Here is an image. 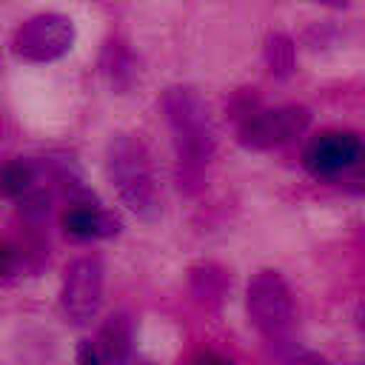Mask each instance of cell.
I'll use <instances>...</instances> for the list:
<instances>
[{"mask_svg":"<svg viewBox=\"0 0 365 365\" xmlns=\"http://www.w3.org/2000/svg\"><path fill=\"white\" fill-rule=\"evenodd\" d=\"M165 123L174 137L177 163H180V188H194L214 157V125L202 97L188 86H171L163 94Z\"/></svg>","mask_w":365,"mask_h":365,"instance_id":"cell-1","label":"cell"},{"mask_svg":"<svg viewBox=\"0 0 365 365\" xmlns=\"http://www.w3.org/2000/svg\"><path fill=\"white\" fill-rule=\"evenodd\" d=\"M106 177L120 202L140 220L160 217V191L148 148L131 134H114L106 145Z\"/></svg>","mask_w":365,"mask_h":365,"instance_id":"cell-2","label":"cell"},{"mask_svg":"<svg viewBox=\"0 0 365 365\" xmlns=\"http://www.w3.org/2000/svg\"><path fill=\"white\" fill-rule=\"evenodd\" d=\"M245 308L254 322V328L274 345L291 342V328H294V299L288 282L279 277V271L262 268L251 277L248 291H245Z\"/></svg>","mask_w":365,"mask_h":365,"instance_id":"cell-3","label":"cell"},{"mask_svg":"<svg viewBox=\"0 0 365 365\" xmlns=\"http://www.w3.org/2000/svg\"><path fill=\"white\" fill-rule=\"evenodd\" d=\"M74 43V23L66 14L46 11L29 17L11 40L14 57L26 63H54L60 60Z\"/></svg>","mask_w":365,"mask_h":365,"instance_id":"cell-4","label":"cell"},{"mask_svg":"<svg viewBox=\"0 0 365 365\" xmlns=\"http://www.w3.org/2000/svg\"><path fill=\"white\" fill-rule=\"evenodd\" d=\"M302 165L322 180L365 171V143L351 131H322L305 145Z\"/></svg>","mask_w":365,"mask_h":365,"instance_id":"cell-5","label":"cell"},{"mask_svg":"<svg viewBox=\"0 0 365 365\" xmlns=\"http://www.w3.org/2000/svg\"><path fill=\"white\" fill-rule=\"evenodd\" d=\"M103 305V262L100 257H77L63 271L60 308L74 325H86Z\"/></svg>","mask_w":365,"mask_h":365,"instance_id":"cell-6","label":"cell"},{"mask_svg":"<svg viewBox=\"0 0 365 365\" xmlns=\"http://www.w3.org/2000/svg\"><path fill=\"white\" fill-rule=\"evenodd\" d=\"M311 123L308 108L302 106H285V108H271V111H257L242 120L240 125V145L248 151H268L277 145L291 143L299 137Z\"/></svg>","mask_w":365,"mask_h":365,"instance_id":"cell-7","label":"cell"},{"mask_svg":"<svg viewBox=\"0 0 365 365\" xmlns=\"http://www.w3.org/2000/svg\"><path fill=\"white\" fill-rule=\"evenodd\" d=\"M63 228L74 240H108L120 234L123 222L114 214L88 202V205H71L63 214Z\"/></svg>","mask_w":365,"mask_h":365,"instance_id":"cell-8","label":"cell"},{"mask_svg":"<svg viewBox=\"0 0 365 365\" xmlns=\"http://www.w3.org/2000/svg\"><path fill=\"white\" fill-rule=\"evenodd\" d=\"M131 342H134V328L128 314H111L97 336V348L103 354L106 365H128L131 356Z\"/></svg>","mask_w":365,"mask_h":365,"instance_id":"cell-9","label":"cell"},{"mask_svg":"<svg viewBox=\"0 0 365 365\" xmlns=\"http://www.w3.org/2000/svg\"><path fill=\"white\" fill-rule=\"evenodd\" d=\"M228 291V279H225V271L211 265V262H202L197 268H191V294L200 305L205 308H220L222 297Z\"/></svg>","mask_w":365,"mask_h":365,"instance_id":"cell-10","label":"cell"},{"mask_svg":"<svg viewBox=\"0 0 365 365\" xmlns=\"http://www.w3.org/2000/svg\"><path fill=\"white\" fill-rule=\"evenodd\" d=\"M262 57H265L268 71L274 77L285 80V77H291V71L297 66V46L285 31H268L265 46H262Z\"/></svg>","mask_w":365,"mask_h":365,"instance_id":"cell-11","label":"cell"},{"mask_svg":"<svg viewBox=\"0 0 365 365\" xmlns=\"http://www.w3.org/2000/svg\"><path fill=\"white\" fill-rule=\"evenodd\" d=\"M37 182H40V165L29 157H17L3 168V191L11 200H20L34 188H40Z\"/></svg>","mask_w":365,"mask_h":365,"instance_id":"cell-12","label":"cell"},{"mask_svg":"<svg viewBox=\"0 0 365 365\" xmlns=\"http://www.w3.org/2000/svg\"><path fill=\"white\" fill-rule=\"evenodd\" d=\"M100 66H103V74L108 77V83H111L114 88L125 91V88L131 86V80H134V60H131V54H128L120 43H108V46L103 48Z\"/></svg>","mask_w":365,"mask_h":365,"instance_id":"cell-13","label":"cell"},{"mask_svg":"<svg viewBox=\"0 0 365 365\" xmlns=\"http://www.w3.org/2000/svg\"><path fill=\"white\" fill-rule=\"evenodd\" d=\"M277 356H279L282 365H331L325 356H319V354H314V351H305V348H297V345H291V342L279 345V348H277Z\"/></svg>","mask_w":365,"mask_h":365,"instance_id":"cell-14","label":"cell"},{"mask_svg":"<svg viewBox=\"0 0 365 365\" xmlns=\"http://www.w3.org/2000/svg\"><path fill=\"white\" fill-rule=\"evenodd\" d=\"M77 365H106L100 348L91 339H80V345H77Z\"/></svg>","mask_w":365,"mask_h":365,"instance_id":"cell-15","label":"cell"},{"mask_svg":"<svg viewBox=\"0 0 365 365\" xmlns=\"http://www.w3.org/2000/svg\"><path fill=\"white\" fill-rule=\"evenodd\" d=\"M188 365H234V359H228V356H222L211 348H202L188 359Z\"/></svg>","mask_w":365,"mask_h":365,"instance_id":"cell-16","label":"cell"},{"mask_svg":"<svg viewBox=\"0 0 365 365\" xmlns=\"http://www.w3.org/2000/svg\"><path fill=\"white\" fill-rule=\"evenodd\" d=\"M314 3H322V6H331V9H345L348 0H314Z\"/></svg>","mask_w":365,"mask_h":365,"instance_id":"cell-17","label":"cell"},{"mask_svg":"<svg viewBox=\"0 0 365 365\" xmlns=\"http://www.w3.org/2000/svg\"><path fill=\"white\" fill-rule=\"evenodd\" d=\"M128 365H148V362H145V359H131Z\"/></svg>","mask_w":365,"mask_h":365,"instance_id":"cell-18","label":"cell"},{"mask_svg":"<svg viewBox=\"0 0 365 365\" xmlns=\"http://www.w3.org/2000/svg\"><path fill=\"white\" fill-rule=\"evenodd\" d=\"M362 365H365V362H362Z\"/></svg>","mask_w":365,"mask_h":365,"instance_id":"cell-19","label":"cell"}]
</instances>
